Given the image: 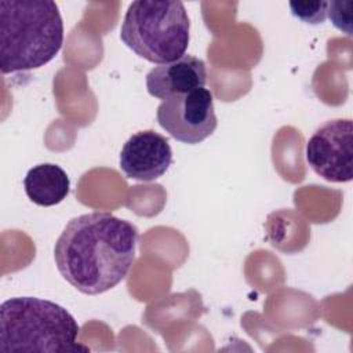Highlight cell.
<instances>
[{"label": "cell", "instance_id": "52a82bcc", "mask_svg": "<svg viewBox=\"0 0 353 353\" xmlns=\"http://www.w3.org/2000/svg\"><path fill=\"white\" fill-rule=\"evenodd\" d=\"M172 163V150L165 137L143 130L132 134L120 152V168L130 179L150 182L163 176Z\"/></svg>", "mask_w": 353, "mask_h": 353}, {"label": "cell", "instance_id": "8992f818", "mask_svg": "<svg viewBox=\"0 0 353 353\" xmlns=\"http://www.w3.org/2000/svg\"><path fill=\"white\" fill-rule=\"evenodd\" d=\"M306 161L328 182H349L353 178V123L334 119L321 124L306 143Z\"/></svg>", "mask_w": 353, "mask_h": 353}, {"label": "cell", "instance_id": "5b68a950", "mask_svg": "<svg viewBox=\"0 0 353 353\" xmlns=\"http://www.w3.org/2000/svg\"><path fill=\"white\" fill-rule=\"evenodd\" d=\"M156 117L165 132L189 145L208 138L218 124L212 94L204 87L165 98Z\"/></svg>", "mask_w": 353, "mask_h": 353}, {"label": "cell", "instance_id": "8fae6325", "mask_svg": "<svg viewBox=\"0 0 353 353\" xmlns=\"http://www.w3.org/2000/svg\"><path fill=\"white\" fill-rule=\"evenodd\" d=\"M352 1H328L327 12V17H330L332 23L349 36L352 34Z\"/></svg>", "mask_w": 353, "mask_h": 353}, {"label": "cell", "instance_id": "30bf717a", "mask_svg": "<svg viewBox=\"0 0 353 353\" xmlns=\"http://www.w3.org/2000/svg\"><path fill=\"white\" fill-rule=\"evenodd\" d=\"M290 8L294 17L298 19L317 25L323 23L328 12V1L321 0H305V1H291Z\"/></svg>", "mask_w": 353, "mask_h": 353}, {"label": "cell", "instance_id": "7a4b0ae2", "mask_svg": "<svg viewBox=\"0 0 353 353\" xmlns=\"http://www.w3.org/2000/svg\"><path fill=\"white\" fill-rule=\"evenodd\" d=\"M63 22L51 0L0 1V69L3 74L44 66L59 52Z\"/></svg>", "mask_w": 353, "mask_h": 353}, {"label": "cell", "instance_id": "ba28073f", "mask_svg": "<svg viewBox=\"0 0 353 353\" xmlns=\"http://www.w3.org/2000/svg\"><path fill=\"white\" fill-rule=\"evenodd\" d=\"M205 83L207 68L204 61L189 54L176 61L157 65L146 74L148 92L163 101L175 94L201 88Z\"/></svg>", "mask_w": 353, "mask_h": 353}, {"label": "cell", "instance_id": "6da1fadb", "mask_svg": "<svg viewBox=\"0 0 353 353\" xmlns=\"http://www.w3.org/2000/svg\"><path fill=\"white\" fill-rule=\"evenodd\" d=\"M138 229L110 212H88L68 222L54 247L62 277L87 295L116 287L130 272Z\"/></svg>", "mask_w": 353, "mask_h": 353}, {"label": "cell", "instance_id": "277c9868", "mask_svg": "<svg viewBox=\"0 0 353 353\" xmlns=\"http://www.w3.org/2000/svg\"><path fill=\"white\" fill-rule=\"evenodd\" d=\"M189 30L190 22L182 1L137 0L127 8L120 39L141 58L161 65L185 55Z\"/></svg>", "mask_w": 353, "mask_h": 353}, {"label": "cell", "instance_id": "3957f363", "mask_svg": "<svg viewBox=\"0 0 353 353\" xmlns=\"http://www.w3.org/2000/svg\"><path fill=\"white\" fill-rule=\"evenodd\" d=\"M80 327L61 305L36 296H14L0 305V352H87Z\"/></svg>", "mask_w": 353, "mask_h": 353}, {"label": "cell", "instance_id": "9c48e42d", "mask_svg": "<svg viewBox=\"0 0 353 353\" xmlns=\"http://www.w3.org/2000/svg\"><path fill=\"white\" fill-rule=\"evenodd\" d=\"M26 196L37 205H57L69 194L70 181L63 168L52 163L37 164L23 179Z\"/></svg>", "mask_w": 353, "mask_h": 353}]
</instances>
